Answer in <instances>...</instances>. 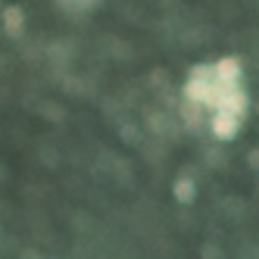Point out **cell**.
Listing matches in <instances>:
<instances>
[{"instance_id": "2", "label": "cell", "mask_w": 259, "mask_h": 259, "mask_svg": "<svg viewBox=\"0 0 259 259\" xmlns=\"http://www.w3.org/2000/svg\"><path fill=\"white\" fill-rule=\"evenodd\" d=\"M219 109H231L234 116L247 119V113H250V94L240 84H225V94H222V106Z\"/></svg>"}, {"instance_id": "1", "label": "cell", "mask_w": 259, "mask_h": 259, "mask_svg": "<svg viewBox=\"0 0 259 259\" xmlns=\"http://www.w3.org/2000/svg\"><path fill=\"white\" fill-rule=\"evenodd\" d=\"M209 128L219 141H234L240 132V116H234L231 109H215L209 116Z\"/></svg>"}, {"instance_id": "5", "label": "cell", "mask_w": 259, "mask_h": 259, "mask_svg": "<svg viewBox=\"0 0 259 259\" xmlns=\"http://www.w3.org/2000/svg\"><path fill=\"white\" fill-rule=\"evenodd\" d=\"M22 19H25V13L19 7H10L4 13V28H7L10 38H19V34H22Z\"/></svg>"}, {"instance_id": "6", "label": "cell", "mask_w": 259, "mask_h": 259, "mask_svg": "<svg viewBox=\"0 0 259 259\" xmlns=\"http://www.w3.org/2000/svg\"><path fill=\"white\" fill-rule=\"evenodd\" d=\"M172 194H175L178 203H194L197 200V184H194V178H178L175 188H172Z\"/></svg>"}, {"instance_id": "3", "label": "cell", "mask_w": 259, "mask_h": 259, "mask_svg": "<svg viewBox=\"0 0 259 259\" xmlns=\"http://www.w3.org/2000/svg\"><path fill=\"white\" fill-rule=\"evenodd\" d=\"M240 75H244V69H240L237 57H225L212 66V78L222 81V84H240Z\"/></svg>"}, {"instance_id": "7", "label": "cell", "mask_w": 259, "mask_h": 259, "mask_svg": "<svg viewBox=\"0 0 259 259\" xmlns=\"http://www.w3.org/2000/svg\"><path fill=\"white\" fill-rule=\"evenodd\" d=\"M200 106H203V103H194V100L184 103V122H188L191 128H197V125H200V119H203V116H200Z\"/></svg>"}, {"instance_id": "4", "label": "cell", "mask_w": 259, "mask_h": 259, "mask_svg": "<svg viewBox=\"0 0 259 259\" xmlns=\"http://www.w3.org/2000/svg\"><path fill=\"white\" fill-rule=\"evenodd\" d=\"M209 84H212V78H188V84H184V100H194V103H203L206 100V94H209Z\"/></svg>"}, {"instance_id": "8", "label": "cell", "mask_w": 259, "mask_h": 259, "mask_svg": "<svg viewBox=\"0 0 259 259\" xmlns=\"http://www.w3.org/2000/svg\"><path fill=\"white\" fill-rule=\"evenodd\" d=\"M247 162H250V169H256V172H259V147H256V150H250Z\"/></svg>"}]
</instances>
